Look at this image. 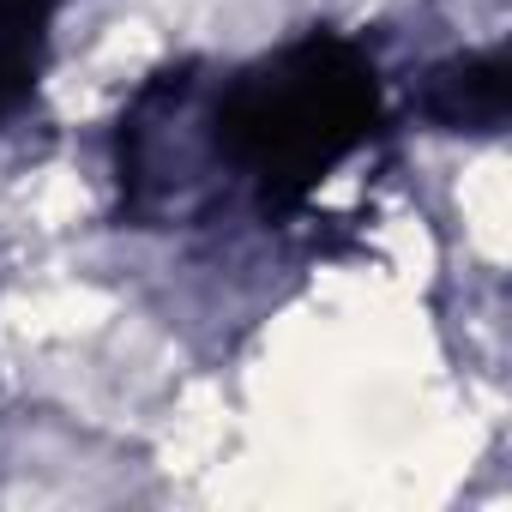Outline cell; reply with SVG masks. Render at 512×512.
<instances>
[{"label": "cell", "mask_w": 512, "mask_h": 512, "mask_svg": "<svg viewBox=\"0 0 512 512\" xmlns=\"http://www.w3.org/2000/svg\"><path fill=\"white\" fill-rule=\"evenodd\" d=\"M380 103L368 49L338 31H308L223 79L169 67L121 115V205L139 223H187L229 193L266 217L296 211L374 139Z\"/></svg>", "instance_id": "6da1fadb"}, {"label": "cell", "mask_w": 512, "mask_h": 512, "mask_svg": "<svg viewBox=\"0 0 512 512\" xmlns=\"http://www.w3.org/2000/svg\"><path fill=\"white\" fill-rule=\"evenodd\" d=\"M428 121L446 133H500L506 121V61L500 55H464L428 79L422 97Z\"/></svg>", "instance_id": "7a4b0ae2"}, {"label": "cell", "mask_w": 512, "mask_h": 512, "mask_svg": "<svg viewBox=\"0 0 512 512\" xmlns=\"http://www.w3.org/2000/svg\"><path fill=\"white\" fill-rule=\"evenodd\" d=\"M61 0H0V127H7L49 61V31H55Z\"/></svg>", "instance_id": "3957f363"}]
</instances>
